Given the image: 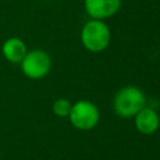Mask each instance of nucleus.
I'll list each match as a JSON object with an SVG mask.
<instances>
[{
  "mask_svg": "<svg viewBox=\"0 0 160 160\" xmlns=\"http://www.w3.org/2000/svg\"><path fill=\"white\" fill-rule=\"evenodd\" d=\"M81 41L84 46L92 52L102 51L110 42V30L106 24L95 19L84 25L81 30Z\"/></svg>",
  "mask_w": 160,
  "mask_h": 160,
  "instance_id": "nucleus-2",
  "label": "nucleus"
},
{
  "mask_svg": "<svg viewBox=\"0 0 160 160\" xmlns=\"http://www.w3.org/2000/svg\"><path fill=\"white\" fill-rule=\"evenodd\" d=\"M160 118L158 112L149 108H142L136 115H135V125L138 131L145 135H150L155 132L159 128Z\"/></svg>",
  "mask_w": 160,
  "mask_h": 160,
  "instance_id": "nucleus-6",
  "label": "nucleus"
},
{
  "mask_svg": "<svg viewBox=\"0 0 160 160\" xmlns=\"http://www.w3.org/2000/svg\"><path fill=\"white\" fill-rule=\"evenodd\" d=\"M69 116L71 124L76 129L90 130L99 121V110L92 102L81 100L71 106Z\"/></svg>",
  "mask_w": 160,
  "mask_h": 160,
  "instance_id": "nucleus-3",
  "label": "nucleus"
},
{
  "mask_svg": "<svg viewBox=\"0 0 160 160\" xmlns=\"http://www.w3.org/2000/svg\"><path fill=\"white\" fill-rule=\"evenodd\" d=\"M51 66V60L49 55L42 50H32L24 56L21 60L22 72L31 79L44 78Z\"/></svg>",
  "mask_w": 160,
  "mask_h": 160,
  "instance_id": "nucleus-4",
  "label": "nucleus"
},
{
  "mask_svg": "<svg viewBox=\"0 0 160 160\" xmlns=\"http://www.w3.org/2000/svg\"><path fill=\"white\" fill-rule=\"evenodd\" d=\"M121 5V0H85L86 12L96 19L101 20L112 16Z\"/></svg>",
  "mask_w": 160,
  "mask_h": 160,
  "instance_id": "nucleus-5",
  "label": "nucleus"
},
{
  "mask_svg": "<svg viewBox=\"0 0 160 160\" xmlns=\"http://www.w3.org/2000/svg\"><path fill=\"white\" fill-rule=\"evenodd\" d=\"M2 54L11 62H20L26 55L25 44L20 39H16V38L9 39L2 45Z\"/></svg>",
  "mask_w": 160,
  "mask_h": 160,
  "instance_id": "nucleus-7",
  "label": "nucleus"
},
{
  "mask_svg": "<svg viewBox=\"0 0 160 160\" xmlns=\"http://www.w3.org/2000/svg\"><path fill=\"white\" fill-rule=\"evenodd\" d=\"M145 106L144 92L136 86H125L120 89L114 99V110L122 118L136 115Z\"/></svg>",
  "mask_w": 160,
  "mask_h": 160,
  "instance_id": "nucleus-1",
  "label": "nucleus"
},
{
  "mask_svg": "<svg viewBox=\"0 0 160 160\" xmlns=\"http://www.w3.org/2000/svg\"><path fill=\"white\" fill-rule=\"evenodd\" d=\"M71 106L72 105H71V102L69 100H66V99H58L54 102V105H52V110H54V112L58 116L64 118V116H69Z\"/></svg>",
  "mask_w": 160,
  "mask_h": 160,
  "instance_id": "nucleus-8",
  "label": "nucleus"
}]
</instances>
